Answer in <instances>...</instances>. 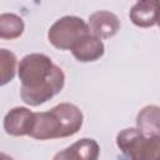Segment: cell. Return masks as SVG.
<instances>
[{
  "label": "cell",
  "instance_id": "obj_1",
  "mask_svg": "<svg viewBox=\"0 0 160 160\" xmlns=\"http://www.w3.org/2000/svg\"><path fill=\"white\" fill-rule=\"evenodd\" d=\"M21 81L20 96L30 106H39L59 94L65 84V74L52 60L39 52L25 55L18 68Z\"/></svg>",
  "mask_w": 160,
  "mask_h": 160
},
{
  "label": "cell",
  "instance_id": "obj_2",
  "mask_svg": "<svg viewBox=\"0 0 160 160\" xmlns=\"http://www.w3.org/2000/svg\"><path fill=\"white\" fill-rule=\"evenodd\" d=\"M82 125L81 110L70 102H61L49 111L34 112L29 136L38 140L60 139L76 134Z\"/></svg>",
  "mask_w": 160,
  "mask_h": 160
},
{
  "label": "cell",
  "instance_id": "obj_3",
  "mask_svg": "<svg viewBox=\"0 0 160 160\" xmlns=\"http://www.w3.org/2000/svg\"><path fill=\"white\" fill-rule=\"evenodd\" d=\"M116 145L129 159L155 160L159 158L160 136H146L138 128H128L118 134Z\"/></svg>",
  "mask_w": 160,
  "mask_h": 160
},
{
  "label": "cell",
  "instance_id": "obj_4",
  "mask_svg": "<svg viewBox=\"0 0 160 160\" xmlns=\"http://www.w3.org/2000/svg\"><path fill=\"white\" fill-rule=\"evenodd\" d=\"M90 34L88 24L78 16H62L56 20L48 31L50 44L59 50H71L85 35Z\"/></svg>",
  "mask_w": 160,
  "mask_h": 160
},
{
  "label": "cell",
  "instance_id": "obj_5",
  "mask_svg": "<svg viewBox=\"0 0 160 160\" xmlns=\"http://www.w3.org/2000/svg\"><path fill=\"white\" fill-rule=\"evenodd\" d=\"M88 28L94 36L99 39H110L120 30V20L114 12L99 10L89 16Z\"/></svg>",
  "mask_w": 160,
  "mask_h": 160
},
{
  "label": "cell",
  "instance_id": "obj_6",
  "mask_svg": "<svg viewBox=\"0 0 160 160\" xmlns=\"http://www.w3.org/2000/svg\"><path fill=\"white\" fill-rule=\"evenodd\" d=\"M34 124V112L28 108L16 106L4 118V130L11 136L29 135Z\"/></svg>",
  "mask_w": 160,
  "mask_h": 160
},
{
  "label": "cell",
  "instance_id": "obj_7",
  "mask_svg": "<svg viewBox=\"0 0 160 160\" xmlns=\"http://www.w3.org/2000/svg\"><path fill=\"white\" fill-rule=\"evenodd\" d=\"M159 0H138L130 9V20L139 28H151L158 25Z\"/></svg>",
  "mask_w": 160,
  "mask_h": 160
},
{
  "label": "cell",
  "instance_id": "obj_8",
  "mask_svg": "<svg viewBox=\"0 0 160 160\" xmlns=\"http://www.w3.org/2000/svg\"><path fill=\"white\" fill-rule=\"evenodd\" d=\"M100 148L94 139H80L79 141L74 142L72 145L64 149L61 152H58L54 159H74V160H96L99 158Z\"/></svg>",
  "mask_w": 160,
  "mask_h": 160
},
{
  "label": "cell",
  "instance_id": "obj_9",
  "mask_svg": "<svg viewBox=\"0 0 160 160\" xmlns=\"http://www.w3.org/2000/svg\"><path fill=\"white\" fill-rule=\"evenodd\" d=\"M74 58L80 62H90L100 59L105 52L102 41L92 34L85 35L71 49Z\"/></svg>",
  "mask_w": 160,
  "mask_h": 160
},
{
  "label": "cell",
  "instance_id": "obj_10",
  "mask_svg": "<svg viewBox=\"0 0 160 160\" xmlns=\"http://www.w3.org/2000/svg\"><path fill=\"white\" fill-rule=\"evenodd\" d=\"M159 110L158 105H148L136 116V126L146 136H160Z\"/></svg>",
  "mask_w": 160,
  "mask_h": 160
},
{
  "label": "cell",
  "instance_id": "obj_11",
  "mask_svg": "<svg viewBox=\"0 0 160 160\" xmlns=\"http://www.w3.org/2000/svg\"><path fill=\"white\" fill-rule=\"evenodd\" d=\"M25 29L22 19L12 12L0 14V39L12 40L22 35Z\"/></svg>",
  "mask_w": 160,
  "mask_h": 160
},
{
  "label": "cell",
  "instance_id": "obj_12",
  "mask_svg": "<svg viewBox=\"0 0 160 160\" xmlns=\"http://www.w3.org/2000/svg\"><path fill=\"white\" fill-rule=\"evenodd\" d=\"M16 64L18 59L12 51L8 49H0V86L9 84L14 79Z\"/></svg>",
  "mask_w": 160,
  "mask_h": 160
}]
</instances>
